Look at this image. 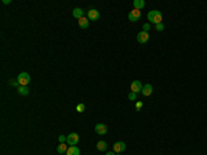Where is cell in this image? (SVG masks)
I'll return each instance as SVG.
<instances>
[{"label":"cell","mask_w":207,"mask_h":155,"mask_svg":"<svg viewBox=\"0 0 207 155\" xmlns=\"http://www.w3.org/2000/svg\"><path fill=\"white\" fill-rule=\"evenodd\" d=\"M148 19H149V22L158 25V24H162L163 15H162V13H160L159 10H151V11L148 13Z\"/></svg>","instance_id":"cell-1"},{"label":"cell","mask_w":207,"mask_h":155,"mask_svg":"<svg viewBox=\"0 0 207 155\" xmlns=\"http://www.w3.org/2000/svg\"><path fill=\"white\" fill-rule=\"evenodd\" d=\"M17 80H18L19 86H28V83L31 82V75L28 72H21L17 78Z\"/></svg>","instance_id":"cell-2"},{"label":"cell","mask_w":207,"mask_h":155,"mask_svg":"<svg viewBox=\"0 0 207 155\" xmlns=\"http://www.w3.org/2000/svg\"><path fill=\"white\" fill-rule=\"evenodd\" d=\"M95 133L97 134H99V136H103V134H106L108 133V128H106V125L105 123H97L94 128Z\"/></svg>","instance_id":"cell-3"},{"label":"cell","mask_w":207,"mask_h":155,"mask_svg":"<svg viewBox=\"0 0 207 155\" xmlns=\"http://www.w3.org/2000/svg\"><path fill=\"white\" fill-rule=\"evenodd\" d=\"M142 87H144V85H141L140 80H133V82H131V86H130V90L133 91V93H141V91H142Z\"/></svg>","instance_id":"cell-4"},{"label":"cell","mask_w":207,"mask_h":155,"mask_svg":"<svg viewBox=\"0 0 207 155\" xmlns=\"http://www.w3.org/2000/svg\"><path fill=\"white\" fill-rule=\"evenodd\" d=\"M66 143L69 146H76L77 143H79V134H77V133H71V134L66 137Z\"/></svg>","instance_id":"cell-5"},{"label":"cell","mask_w":207,"mask_h":155,"mask_svg":"<svg viewBox=\"0 0 207 155\" xmlns=\"http://www.w3.org/2000/svg\"><path fill=\"white\" fill-rule=\"evenodd\" d=\"M141 18V11L140 10H133V11H130L128 13V19H130L131 22H137L138 19Z\"/></svg>","instance_id":"cell-6"},{"label":"cell","mask_w":207,"mask_h":155,"mask_svg":"<svg viewBox=\"0 0 207 155\" xmlns=\"http://www.w3.org/2000/svg\"><path fill=\"white\" fill-rule=\"evenodd\" d=\"M87 18L90 19V21H97L99 19V11L95 9H91L87 11Z\"/></svg>","instance_id":"cell-7"},{"label":"cell","mask_w":207,"mask_h":155,"mask_svg":"<svg viewBox=\"0 0 207 155\" xmlns=\"http://www.w3.org/2000/svg\"><path fill=\"white\" fill-rule=\"evenodd\" d=\"M124 150H126V143L116 141L115 144H113V151H115L116 154H120V152H123Z\"/></svg>","instance_id":"cell-8"},{"label":"cell","mask_w":207,"mask_h":155,"mask_svg":"<svg viewBox=\"0 0 207 155\" xmlns=\"http://www.w3.org/2000/svg\"><path fill=\"white\" fill-rule=\"evenodd\" d=\"M149 40V33L148 32H145V31H142V32H140L138 35H137V42L138 43H146V42Z\"/></svg>","instance_id":"cell-9"},{"label":"cell","mask_w":207,"mask_h":155,"mask_svg":"<svg viewBox=\"0 0 207 155\" xmlns=\"http://www.w3.org/2000/svg\"><path fill=\"white\" fill-rule=\"evenodd\" d=\"M152 91H153V87H152V85H144V87H142V96H145V97H148V96H151L152 94Z\"/></svg>","instance_id":"cell-10"},{"label":"cell","mask_w":207,"mask_h":155,"mask_svg":"<svg viewBox=\"0 0 207 155\" xmlns=\"http://www.w3.org/2000/svg\"><path fill=\"white\" fill-rule=\"evenodd\" d=\"M79 21V27L81 28V29H86V28H89V25H90V19L87 18V17H81L80 19H77Z\"/></svg>","instance_id":"cell-11"},{"label":"cell","mask_w":207,"mask_h":155,"mask_svg":"<svg viewBox=\"0 0 207 155\" xmlns=\"http://www.w3.org/2000/svg\"><path fill=\"white\" fill-rule=\"evenodd\" d=\"M72 14H73V17H75V18L80 19L81 17H84V10L80 9V7H77V9H75L72 11Z\"/></svg>","instance_id":"cell-12"},{"label":"cell","mask_w":207,"mask_h":155,"mask_svg":"<svg viewBox=\"0 0 207 155\" xmlns=\"http://www.w3.org/2000/svg\"><path fill=\"white\" fill-rule=\"evenodd\" d=\"M66 155H80V150L76 146H71L66 151Z\"/></svg>","instance_id":"cell-13"},{"label":"cell","mask_w":207,"mask_h":155,"mask_svg":"<svg viewBox=\"0 0 207 155\" xmlns=\"http://www.w3.org/2000/svg\"><path fill=\"white\" fill-rule=\"evenodd\" d=\"M133 6H134V9L135 10H142L145 7V1L144 0H134V1H133Z\"/></svg>","instance_id":"cell-14"},{"label":"cell","mask_w":207,"mask_h":155,"mask_svg":"<svg viewBox=\"0 0 207 155\" xmlns=\"http://www.w3.org/2000/svg\"><path fill=\"white\" fill-rule=\"evenodd\" d=\"M68 144H65V143H61L58 147H57V152L58 154H66V151H68Z\"/></svg>","instance_id":"cell-15"},{"label":"cell","mask_w":207,"mask_h":155,"mask_svg":"<svg viewBox=\"0 0 207 155\" xmlns=\"http://www.w3.org/2000/svg\"><path fill=\"white\" fill-rule=\"evenodd\" d=\"M106 147H108V144H106V141H103V140H101V141L97 143V150L98 151H105L106 150Z\"/></svg>","instance_id":"cell-16"},{"label":"cell","mask_w":207,"mask_h":155,"mask_svg":"<svg viewBox=\"0 0 207 155\" xmlns=\"http://www.w3.org/2000/svg\"><path fill=\"white\" fill-rule=\"evenodd\" d=\"M18 93L21 96H28L29 94V89L26 86H18Z\"/></svg>","instance_id":"cell-17"},{"label":"cell","mask_w":207,"mask_h":155,"mask_svg":"<svg viewBox=\"0 0 207 155\" xmlns=\"http://www.w3.org/2000/svg\"><path fill=\"white\" fill-rule=\"evenodd\" d=\"M155 29L158 31V32H162V31H164V24H158V25H155Z\"/></svg>","instance_id":"cell-18"},{"label":"cell","mask_w":207,"mask_h":155,"mask_svg":"<svg viewBox=\"0 0 207 155\" xmlns=\"http://www.w3.org/2000/svg\"><path fill=\"white\" fill-rule=\"evenodd\" d=\"M128 100H131V101L137 100V93H133V91H130V93H128Z\"/></svg>","instance_id":"cell-19"},{"label":"cell","mask_w":207,"mask_h":155,"mask_svg":"<svg viewBox=\"0 0 207 155\" xmlns=\"http://www.w3.org/2000/svg\"><path fill=\"white\" fill-rule=\"evenodd\" d=\"M84 110H86V105H84V104H79V105L76 107V111H77V112H83Z\"/></svg>","instance_id":"cell-20"},{"label":"cell","mask_w":207,"mask_h":155,"mask_svg":"<svg viewBox=\"0 0 207 155\" xmlns=\"http://www.w3.org/2000/svg\"><path fill=\"white\" fill-rule=\"evenodd\" d=\"M142 107H144V104H142L141 101H137V103H135V110H137V111H140Z\"/></svg>","instance_id":"cell-21"},{"label":"cell","mask_w":207,"mask_h":155,"mask_svg":"<svg viewBox=\"0 0 207 155\" xmlns=\"http://www.w3.org/2000/svg\"><path fill=\"white\" fill-rule=\"evenodd\" d=\"M149 28H151V24H144V31L145 32H148Z\"/></svg>","instance_id":"cell-22"},{"label":"cell","mask_w":207,"mask_h":155,"mask_svg":"<svg viewBox=\"0 0 207 155\" xmlns=\"http://www.w3.org/2000/svg\"><path fill=\"white\" fill-rule=\"evenodd\" d=\"M58 140H59V143H65V141H66V137H65V136H59Z\"/></svg>","instance_id":"cell-23"},{"label":"cell","mask_w":207,"mask_h":155,"mask_svg":"<svg viewBox=\"0 0 207 155\" xmlns=\"http://www.w3.org/2000/svg\"><path fill=\"white\" fill-rule=\"evenodd\" d=\"M3 3H4V4H10V3H11V0H3Z\"/></svg>","instance_id":"cell-24"},{"label":"cell","mask_w":207,"mask_h":155,"mask_svg":"<svg viewBox=\"0 0 207 155\" xmlns=\"http://www.w3.org/2000/svg\"><path fill=\"white\" fill-rule=\"evenodd\" d=\"M106 155H116V152H115V151H109Z\"/></svg>","instance_id":"cell-25"}]
</instances>
